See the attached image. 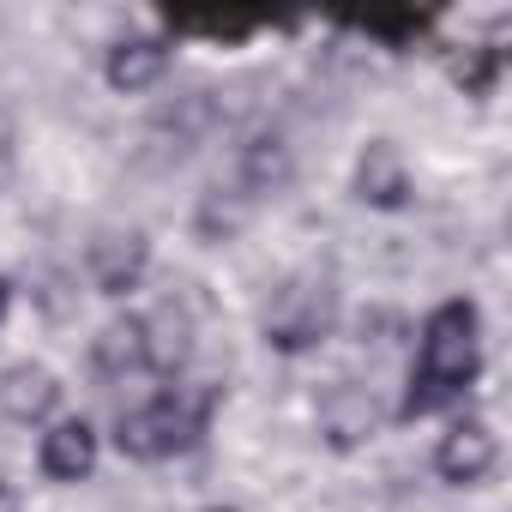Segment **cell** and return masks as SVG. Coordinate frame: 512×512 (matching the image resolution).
Segmentation results:
<instances>
[{"label":"cell","instance_id":"obj_6","mask_svg":"<svg viewBox=\"0 0 512 512\" xmlns=\"http://www.w3.org/2000/svg\"><path fill=\"white\" fill-rule=\"evenodd\" d=\"M374 428H380V404H374V392L368 386H356V380H332L326 392H320V434L332 440V446H362V440H374Z\"/></svg>","mask_w":512,"mask_h":512},{"label":"cell","instance_id":"obj_15","mask_svg":"<svg viewBox=\"0 0 512 512\" xmlns=\"http://www.w3.org/2000/svg\"><path fill=\"white\" fill-rule=\"evenodd\" d=\"M494 73H500V49H482L470 67H458V85H464L470 97H482V91L494 85Z\"/></svg>","mask_w":512,"mask_h":512},{"label":"cell","instance_id":"obj_11","mask_svg":"<svg viewBox=\"0 0 512 512\" xmlns=\"http://www.w3.org/2000/svg\"><path fill=\"white\" fill-rule=\"evenodd\" d=\"M290 181V145L278 133H253L241 145V169H235V193L253 205V199H266Z\"/></svg>","mask_w":512,"mask_h":512},{"label":"cell","instance_id":"obj_2","mask_svg":"<svg viewBox=\"0 0 512 512\" xmlns=\"http://www.w3.org/2000/svg\"><path fill=\"white\" fill-rule=\"evenodd\" d=\"M211 404H217V392H205L199 404H187L181 392H163V398H151V404H139V410H127L115 422V452L121 458H139V464L175 458V452H187L205 434Z\"/></svg>","mask_w":512,"mask_h":512},{"label":"cell","instance_id":"obj_13","mask_svg":"<svg viewBox=\"0 0 512 512\" xmlns=\"http://www.w3.org/2000/svg\"><path fill=\"white\" fill-rule=\"evenodd\" d=\"M163 25L175 37H211V43H247L260 25H272L266 13H223V7H169Z\"/></svg>","mask_w":512,"mask_h":512},{"label":"cell","instance_id":"obj_4","mask_svg":"<svg viewBox=\"0 0 512 512\" xmlns=\"http://www.w3.org/2000/svg\"><path fill=\"white\" fill-rule=\"evenodd\" d=\"M145 266H151L145 229H103L91 241V284L103 296H133L145 284Z\"/></svg>","mask_w":512,"mask_h":512},{"label":"cell","instance_id":"obj_1","mask_svg":"<svg viewBox=\"0 0 512 512\" xmlns=\"http://www.w3.org/2000/svg\"><path fill=\"white\" fill-rule=\"evenodd\" d=\"M476 374H482V314H476V302L452 296V302H440L422 320L416 368H410V386H404L398 416L404 422L434 416L440 404L464 398V386H476Z\"/></svg>","mask_w":512,"mask_h":512},{"label":"cell","instance_id":"obj_9","mask_svg":"<svg viewBox=\"0 0 512 512\" xmlns=\"http://www.w3.org/2000/svg\"><path fill=\"white\" fill-rule=\"evenodd\" d=\"M37 470H43L49 482H85V476L97 470V428H91L85 416L55 422V428L43 434V446H37Z\"/></svg>","mask_w":512,"mask_h":512},{"label":"cell","instance_id":"obj_16","mask_svg":"<svg viewBox=\"0 0 512 512\" xmlns=\"http://www.w3.org/2000/svg\"><path fill=\"white\" fill-rule=\"evenodd\" d=\"M7 157H13V115L0 109V163H7Z\"/></svg>","mask_w":512,"mask_h":512},{"label":"cell","instance_id":"obj_3","mask_svg":"<svg viewBox=\"0 0 512 512\" xmlns=\"http://www.w3.org/2000/svg\"><path fill=\"white\" fill-rule=\"evenodd\" d=\"M338 326V284L320 272H296L272 290L266 302V344L284 356H302L314 344H326Z\"/></svg>","mask_w":512,"mask_h":512},{"label":"cell","instance_id":"obj_14","mask_svg":"<svg viewBox=\"0 0 512 512\" xmlns=\"http://www.w3.org/2000/svg\"><path fill=\"white\" fill-rule=\"evenodd\" d=\"M344 25L362 31V37H380L386 49H410L428 31V13H416V7H380V13H344Z\"/></svg>","mask_w":512,"mask_h":512},{"label":"cell","instance_id":"obj_18","mask_svg":"<svg viewBox=\"0 0 512 512\" xmlns=\"http://www.w3.org/2000/svg\"><path fill=\"white\" fill-rule=\"evenodd\" d=\"M205 512H235V506H205Z\"/></svg>","mask_w":512,"mask_h":512},{"label":"cell","instance_id":"obj_8","mask_svg":"<svg viewBox=\"0 0 512 512\" xmlns=\"http://www.w3.org/2000/svg\"><path fill=\"white\" fill-rule=\"evenodd\" d=\"M91 362L103 380H133V374H151L157 368V344H151V326L145 320H109L91 344Z\"/></svg>","mask_w":512,"mask_h":512},{"label":"cell","instance_id":"obj_17","mask_svg":"<svg viewBox=\"0 0 512 512\" xmlns=\"http://www.w3.org/2000/svg\"><path fill=\"white\" fill-rule=\"evenodd\" d=\"M7 308H13V284L0 278V320H7Z\"/></svg>","mask_w":512,"mask_h":512},{"label":"cell","instance_id":"obj_10","mask_svg":"<svg viewBox=\"0 0 512 512\" xmlns=\"http://www.w3.org/2000/svg\"><path fill=\"white\" fill-rule=\"evenodd\" d=\"M356 199L362 205H380V211L410 205V169H404V151L392 139H374L356 157Z\"/></svg>","mask_w":512,"mask_h":512},{"label":"cell","instance_id":"obj_12","mask_svg":"<svg viewBox=\"0 0 512 512\" xmlns=\"http://www.w3.org/2000/svg\"><path fill=\"white\" fill-rule=\"evenodd\" d=\"M163 73H169V43H163V37H127V43H115L109 61H103V79H109L115 91H151Z\"/></svg>","mask_w":512,"mask_h":512},{"label":"cell","instance_id":"obj_7","mask_svg":"<svg viewBox=\"0 0 512 512\" xmlns=\"http://www.w3.org/2000/svg\"><path fill=\"white\" fill-rule=\"evenodd\" d=\"M61 404V380L43 368V362H13L7 374H0V416L19 422V428H37L49 422Z\"/></svg>","mask_w":512,"mask_h":512},{"label":"cell","instance_id":"obj_5","mask_svg":"<svg viewBox=\"0 0 512 512\" xmlns=\"http://www.w3.org/2000/svg\"><path fill=\"white\" fill-rule=\"evenodd\" d=\"M494 458H500V446H494V428H488L482 416H464V422H452V428L440 434V446H434V470H440L452 488H470V482H482V476L494 470Z\"/></svg>","mask_w":512,"mask_h":512}]
</instances>
